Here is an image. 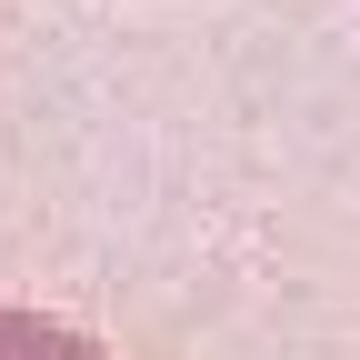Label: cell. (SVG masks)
Listing matches in <instances>:
<instances>
[{
  "label": "cell",
  "mask_w": 360,
  "mask_h": 360,
  "mask_svg": "<svg viewBox=\"0 0 360 360\" xmlns=\"http://www.w3.org/2000/svg\"><path fill=\"white\" fill-rule=\"evenodd\" d=\"M0 360H110L101 340H80L70 321H40V310H0Z\"/></svg>",
  "instance_id": "cell-1"
}]
</instances>
